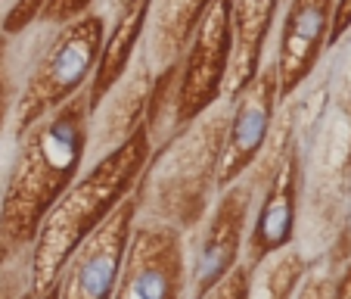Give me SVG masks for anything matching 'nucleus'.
I'll list each match as a JSON object with an SVG mask.
<instances>
[{
  "instance_id": "1",
  "label": "nucleus",
  "mask_w": 351,
  "mask_h": 299,
  "mask_svg": "<svg viewBox=\"0 0 351 299\" xmlns=\"http://www.w3.org/2000/svg\"><path fill=\"white\" fill-rule=\"evenodd\" d=\"M90 103L87 87L22 128L0 190V234L10 243L32 250L40 219L60 193L78 178L87 159Z\"/></svg>"
},
{
  "instance_id": "2",
  "label": "nucleus",
  "mask_w": 351,
  "mask_h": 299,
  "mask_svg": "<svg viewBox=\"0 0 351 299\" xmlns=\"http://www.w3.org/2000/svg\"><path fill=\"white\" fill-rule=\"evenodd\" d=\"M149 153V134L137 125L121 144L97 156L87 172H78V178L60 193L32 240V296L50 293L75 243L134 190Z\"/></svg>"
},
{
  "instance_id": "3",
  "label": "nucleus",
  "mask_w": 351,
  "mask_h": 299,
  "mask_svg": "<svg viewBox=\"0 0 351 299\" xmlns=\"http://www.w3.org/2000/svg\"><path fill=\"white\" fill-rule=\"evenodd\" d=\"M227 128V100L184 125L153 150L134 184L137 215L193 231L218 193V166Z\"/></svg>"
},
{
  "instance_id": "4",
  "label": "nucleus",
  "mask_w": 351,
  "mask_h": 299,
  "mask_svg": "<svg viewBox=\"0 0 351 299\" xmlns=\"http://www.w3.org/2000/svg\"><path fill=\"white\" fill-rule=\"evenodd\" d=\"M227 60H230V0H212L184 54L171 66L156 72L143 115L153 150H159L196 115L224 100Z\"/></svg>"
},
{
  "instance_id": "5",
  "label": "nucleus",
  "mask_w": 351,
  "mask_h": 299,
  "mask_svg": "<svg viewBox=\"0 0 351 299\" xmlns=\"http://www.w3.org/2000/svg\"><path fill=\"white\" fill-rule=\"evenodd\" d=\"M106 25V16L93 10L62 25H44V38L34 44L32 63L16 91L13 119H10L13 134L66 103L81 87H87Z\"/></svg>"
},
{
  "instance_id": "6",
  "label": "nucleus",
  "mask_w": 351,
  "mask_h": 299,
  "mask_svg": "<svg viewBox=\"0 0 351 299\" xmlns=\"http://www.w3.org/2000/svg\"><path fill=\"white\" fill-rule=\"evenodd\" d=\"M302 215L305 246L324 253L345 225L351 197V115L326 107L302 140Z\"/></svg>"
},
{
  "instance_id": "7",
  "label": "nucleus",
  "mask_w": 351,
  "mask_h": 299,
  "mask_svg": "<svg viewBox=\"0 0 351 299\" xmlns=\"http://www.w3.org/2000/svg\"><path fill=\"white\" fill-rule=\"evenodd\" d=\"M252 203L255 181L239 175L215 193L202 221L186 231V296H206L215 280L243 259Z\"/></svg>"
},
{
  "instance_id": "8",
  "label": "nucleus",
  "mask_w": 351,
  "mask_h": 299,
  "mask_svg": "<svg viewBox=\"0 0 351 299\" xmlns=\"http://www.w3.org/2000/svg\"><path fill=\"white\" fill-rule=\"evenodd\" d=\"M115 299L186 296V234L159 219L137 215L125 246Z\"/></svg>"
},
{
  "instance_id": "9",
  "label": "nucleus",
  "mask_w": 351,
  "mask_h": 299,
  "mask_svg": "<svg viewBox=\"0 0 351 299\" xmlns=\"http://www.w3.org/2000/svg\"><path fill=\"white\" fill-rule=\"evenodd\" d=\"M137 221V199L134 190L103 221L90 228L75 243L66 265L60 268L47 296L53 299H109L119 284L125 246L131 228Z\"/></svg>"
},
{
  "instance_id": "10",
  "label": "nucleus",
  "mask_w": 351,
  "mask_h": 299,
  "mask_svg": "<svg viewBox=\"0 0 351 299\" xmlns=\"http://www.w3.org/2000/svg\"><path fill=\"white\" fill-rule=\"evenodd\" d=\"M280 103H283V97H280V75L274 60L261 63L255 78H249L227 100V128L224 146H221L218 190L233 184L258 159V153L265 150L267 137H271Z\"/></svg>"
},
{
  "instance_id": "11",
  "label": "nucleus",
  "mask_w": 351,
  "mask_h": 299,
  "mask_svg": "<svg viewBox=\"0 0 351 299\" xmlns=\"http://www.w3.org/2000/svg\"><path fill=\"white\" fill-rule=\"evenodd\" d=\"M336 0H286L283 22L277 34V54L271 56L280 75V97H292L311 81L324 60L332 28Z\"/></svg>"
},
{
  "instance_id": "12",
  "label": "nucleus",
  "mask_w": 351,
  "mask_h": 299,
  "mask_svg": "<svg viewBox=\"0 0 351 299\" xmlns=\"http://www.w3.org/2000/svg\"><path fill=\"white\" fill-rule=\"evenodd\" d=\"M153 81H156V69L137 50L128 72L90 109L87 153H93V159L103 156L106 150H112L115 144H121L137 125H143L146 103H149V93H153Z\"/></svg>"
},
{
  "instance_id": "13",
  "label": "nucleus",
  "mask_w": 351,
  "mask_h": 299,
  "mask_svg": "<svg viewBox=\"0 0 351 299\" xmlns=\"http://www.w3.org/2000/svg\"><path fill=\"white\" fill-rule=\"evenodd\" d=\"M280 7L283 0H230V60L224 100H230L261 69Z\"/></svg>"
},
{
  "instance_id": "14",
  "label": "nucleus",
  "mask_w": 351,
  "mask_h": 299,
  "mask_svg": "<svg viewBox=\"0 0 351 299\" xmlns=\"http://www.w3.org/2000/svg\"><path fill=\"white\" fill-rule=\"evenodd\" d=\"M208 7H212V0H149L140 54L156 72L171 66L184 54V47L190 44L193 32Z\"/></svg>"
},
{
  "instance_id": "15",
  "label": "nucleus",
  "mask_w": 351,
  "mask_h": 299,
  "mask_svg": "<svg viewBox=\"0 0 351 299\" xmlns=\"http://www.w3.org/2000/svg\"><path fill=\"white\" fill-rule=\"evenodd\" d=\"M146 7H149V0H137L128 10L112 16V25H106V34H103V44H99L97 54V66H93L90 78H87V103H90V109L128 72V66L137 56L140 41H143Z\"/></svg>"
},
{
  "instance_id": "16",
  "label": "nucleus",
  "mask_w": 351,
  "mask_h": 299,
  "mask_svg": "<svg viewBox=\"0 0 351 299\" xmlns=\"http://www.w3.org/2000/svg\"><path fill=\"white\" fill-rule=\"evenodd\" d=\"M305 272H308V256H305V250H302V243L280 246V250L267 253L258 265H252L249 296H265V299L295 296Z\"/></svg>"
},
{
  "instance_id": "17",
  "label": "nucleus",
  "mask_w": 351,
  "mask_h": 299,
  "mask_svg": "<svg viewBox=\"0 0 351 299\" xmlns=\"http://www.w3.org/2000/svg\"><path fill=\"white\" fill-rule=\"evenodd\" d=\"M16 78H13V63H10V38L0 34V137L10 128L13 119V103H16Z\"/></svg>"
},
{
  "instance_id": "18",
  "label": "nucleus",
  "mask_w": 351,
  "mask_h": 299,
  "mask_svg": "<svg viewBox=\"0 0 351 299\" xmlns=\"http://www.w3.org/2000/svg\"><path fill=\"white\" fill-rule=\"evenodd\" d=\"M249 287H252V268L249 262L239 259L237 265L227 274H221L212 284V290L206 296H218V299H249Z\"/></svg>"
},
{
  "instance_id": "19",
  "label": "nucleus",
  "mask_w": 351,
  "mask_h": 299,
  "mask_svg": "<svg viewBox=\"0 0 351 299\" xmlns=\"http://www.w3.org/2000/svg\"><path fill=\"white\" fill-rule=\"evenodd\" d=\"M47 0H16L13 7L7 10L3 22H0V34H7V38H19L25 34L28 28L38 25V16L44 10Z\"/></svg>"
},
{
  "instance_id": "20",
  "label": "nucleus",
  "mask_w": 351,
  "mask_h": 299,
  "mask_svg": "<svg viewBox=\"0 0 351 299\" xmlns=\"http://www.w3.org/2000/svg\"><path fill=\"white\" fill-rule=\"evenodd\" d=\"M97 0H47L44 10L38 16V25H62V22H72L78 16L90 13Z\"/></svg>"
},
{
  "instance_id": "21",
  "label": "nucleus",
  "mask_w": 351,
  "mask_h": 299,
  "mask_svg": "<svg viewBox=\"0 0 351 299\" xmlns=\"http://www.w3.org/2000/svg\"><path fill=\"white\" fill-rule=\"evenodd\" d=\"M330 107L351 115V56L330 75Z\"/></svg>"
},
{
  "instance_id": "22",
  "label": "nucleus",
  "mask_w": 351,
  "mask_h": 299,
  "mask_svg": "<svg viewBox=\"0 0 351 299\" xmlns=\"http://www.w3.org/2000/svg\"><path fill=\"white\" fill-rule=\"evenodd\" d=\"M317 256H326L332 265H342V262L351 256V197H348V215H345L342 231H339L336 237H332V243L326 246L324 253H317Z\"/></svg>"
},
{
  "instance_id": "23",
  "label": "nucleus",
  "mask_w": 351,
  "mask_h": 299,
  "mask_svg": "<svg viewBox=\"0 0 351 299\" xmlns=\"http://www.w3.org/2000/svg\"><path fill=\"white\" fill-rule=\"evenodd\" d=\"M351 32V0H336V10H332V28H330V41L326 47H339V41Z\"/></svg>"
},
{
  "instance_id": "24",
  "label": "nucleus",
  "mask_w": 351,
  "mask_h": 299,
  "mask_svg": "<svg viewBox=\"0 0 351 299\" xmlns=\"http://www.w3.org/2000/svg\"><path fill=\"white\" fill-rule=\"evenodd\" d=\"M332 296L351 299V256L342 262V268L336 272V280H332Z\"/></svg>"
},
{
  "instance_id": "25",
  "label": "nucleus",
  "mask_w": 351,
  "mask_h": 299,
  "mask_svg": "<svg viewBox=\"0 0 351 299\" xmlns=\"http://www.w3.org/2000/svg\"><path fill=\"white\" fill-rule=\"evenodd\" d=\"M103 3V16H115V13H121V10H128L131 3H137V0H99Z\"/></svg>"
},
{
  "instance_id": "26",
  "label": "nucleus",
  "mask_w": 351,
  "mask_h": 299,
  "mask_svg": "<svg viewBox=\"0 0 351 299\" xmlns=\"http://www.w3.org/2000/svg\"><path fill=\"white\" fill-rule=\"evenodd\" d=\"M16 0H0V22H3V16H7V10L13 7Z\"/></svg>"
}]
</instances>
